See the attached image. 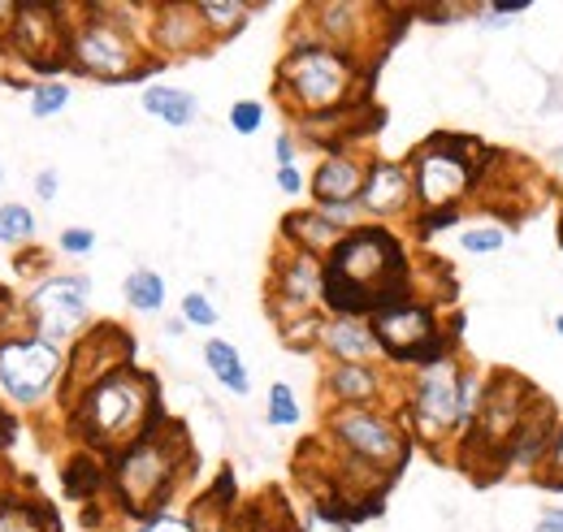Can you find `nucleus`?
<instances>
[{
  "label": "nucleus",
  "mask_w": 563,
  "mask_h": 532,
  "mask_svg": "<svg viewBox=\"0 0 563 532\" xmlns=\"http://www.w3.org/2000/svg\"><path fill=\"white\" fill-rule=\"evenodd\" d=\"M417 299L408 243L390 225H360L325 256V317H360Z\"/></svg>",
  "instance_id": "f257e3e1"
},
{
  "label": "nucleus",
  "mask_w": 563,
  "mask_h": 532,
  "mask_svg": "<svg viewBox=\"0 0 563 532\" xmlns=\"http://www.w3.org/2000/svg\"><path fill=\"white\" fill-rule=\"evenodd\" d=\"M152 4H78L70 9L66 66L100 82H135L161 69L147 48Z\"/></svg>",
  "instance_id": "f03ea898"
},
{
  "label": "nucleus",
  "mask_w": 563,
  "mask_h": 532,
  "mask_svg": "<svg viewBox=\"0 0 563 532\" xmlns=\"http://www.w3.org/2000/svg\"><path fill=\"white\" fill-rule=\"evenodd\" d=\"M364 87H368L364 62L312 40H295L274 69V96L290 118H299V126L352 118L364 104Z\"/></svg>",
  "instance_id": "7ed1b4c3"
},
{
  "label": "nucleus",
  "mask_w": 563,
  "mask_h": 532,
  "mask_svg": "<svg viewBox=\"0 0 563 532\" xmlns=\"http://www.w3.org/2000/svg\"><path fill=\"white\" fill-rule=\"evenodd\" d=\"M156 420H165L161 390L135 364L109 373L104 381H96L91 390H82L78 399L66 402L70 433L87 451H100L109 459H118L126 446H135Z\"/></svg>",
  "instance_id": "20e7f679"
},
{
  "label": "nucleus",
  "mask_w": 563,
  "mask_h": 532,
  "mask_svg": "<svg viewBox=\"0 0 563 532\" xmlns=\"http://www.w3.org/2000/svg\"><path fill=\"white\" fill-rule=\"evenodd\" d=\"M490 147H482L473 134H429L421 147L408 156L412 182H417V230H442L455 225L464 200L486 178Z\"/></svg>",
  "instance_id": "39448f33"
},
{
  "label": "nucleus",
  "mask_w": 563,
  "mask_h": 532,
  "mask_svg": "<svg viewBox=\"0 0 563 532\" xmlns=\"http://www.w3.org/2000/svg\"><path fill=\"white\" fill-rule=\"evenodd\" d=\"M191 464V446L183 424L174 420H156L135 446H126L113 467H109V489L118 498V507L135 520L161 516L165 498L174 494V485L183 480V467Z\"/></svg>",
  "instance_id": "423d86ee"
},
{
  "label": "nucleus",
  "mask_w": 563,
  "mask_h": 532,
  "mask_svg": "<svg viewBox=\"0 0 563 532\" xmlns=\"http://www.w3.org/2000/svg\"><path fill=\"white\" fill-rule=\"evenodd\" d=\"M538 395H542V390H538L533 381H525L520 373H511V368L490 373L482 411H477L473 429L460 437L451 464H460L464 472H473V476H482V480L507 472V446H511L516 429L525 424L529 407L538 402Z\"/></svg>",
  "instance_id": "0eeeda50"
},
{
  "label": "nucleus",
  "mask_w": 563,
  "mask_h": 532,
  "mask_svg": "<svg viewBox=\"0 0 563 532\" xmlns=\"http://www.w3.org/2000/svg\"><path fill=\"white\" fill-rule=\"evenodd\" d=\"M460 381H464V359L460 351H451L424 368H412L399 386V420L408 437L442 459H451L460 442Z\"/></svg>",
  "instance_id": "6e6552de"
},
{
  "label": "nucleus",
  "mask_w": 563,
  "mask_h": 532,
  "mask_svg": "<svg viewBox=\"0 0 563 532\" xmlns=\"http://www.w3.org/2000/svg\"><path fill=\"white\" fill-rule=\"evenodd\" d=\"M368 325H373V333L382 337V346H386V359H390V364L424 368V364H433V359H442V355L460 351V346H455L460 317L442 321L438 299H424V295L404 299V303H390V308H382V312H373V317H368Z\"/></svg>",
  "instance_id": "1a4fd4ad"
},
{
  "label": "nucleus",
  "mask_w": 563,
  "mask_h": 532,
  "mask_svg": "<svg viewBox=\"0 0 563 532\" xmlns=\"http://www.w3.org/2000/svg\"><path fill=\"white\" fill-rule=\"evenodd\" d=\"M321 429L334 451L377 467L386 476H395L412 455V437L399 411H386V407H325Z\"/></svg>",
  "instance_id": "9d476101"
},
{
  "label": "nucleus",
  "mask_w": 563,
  "mask_h": 532,
  "mask_svg": "<svg viewBox=\"0 0 563 532\" xmlns=\"http://www.w3.org/2000/svg\"><path fill=\"white\" fill-rule=\"evenodd\" d=\"M66 386V351L13 333L0 342V395L18 407H40L53 390Z\"/></svg>",
  "instance_id": "9b49d317"
},
{
  "label": "nucleus",
  "mask_w": 563,
  "mask_h": 532,
  "mask_svg": "<svg viewBox=\"0 0 563 532\" xmlns=\"http://www.w3.org/2000/svg\"><path fill=\"white\" fill-rule=\"evenodd\" d=\"M87 303H91V281L87 277L53 273L26 299V330H31V337L66 351L78 342V333L87 330V317H91Z\"/></svg>",
  "instance_id": "f8f14e48"
},
{
  "label": "nucleus",
  "mask_w": 563,
  "mask_h": 532,
  "mask_svg": "<svg viewBox=\"0 0 563 532\" xmlns=\"http://www.w3.org/2000/svg\"><path fill=\"white\" fill-rule=\"evenodd\" d=\"M265 308H269L278 330L299 321V317H321L325 312V261L282 243L274 265H269Z\"/></svg>",
  "instance_id": "ddd939ff"
},
{
  "label": "nucleus",
  "mask_w": 563,
  "mask_h": 532,
  "mask_svg": "<svg viewBox=\"0 0 563 532\" xmlns=\"http://www.w3.org/2000/svg\"><path fill=\"white\" fill-rule=\"evenodd\" d=\"M382 9H368V4H352V0H325V4H308L303 9V26L290 31V44L295 40H312V44H325V48H339L355 62L368 66V48H373V18Z\"/></svg>",
  "instance_id": "4468645a"
},
{
  "label": "nucleus",
  "mask_w": 563,
  "mask_h": 532,
  "mask_svg": "<svg viewBox=\"0 0 563 532\" xmlns=\"http://www.w3.org/2000/svg\"><path fill=\"white\" fill-rule=\"evenodd\" d=\"M66 40H70V4H18L9 48L35 69L66 66Z\"/></svg>",
  "instance_id": "2eb2a0df"
},
{
  "label": "nucleus",
  "mask_w": 563,
  "mask_h": 532,
  "mask_svg": "<svg viewBox=\"0 0 563 532\" xmlns=\"http://www.w3.org/2000/svg\"><path fill=\"white\" fill-rule=\"evenodd\" d=\"M131 351H135V342H131V333L122 330V325H96V330H87L74 342L70 359H66L62 402L78 399L82 390H91V386L104 381L109 373L126 368V364H131Z\"/></svg>",
  "instance_id": "dca6fc26"
},
{
  "label": "nucleus",
  "mask_w": 563,
  "mask_h": 532,
  "mask_svg": "<svg viewBox=\"0 0 563 532\" xmlns=\"http://www.w3.org/2000/svg\"><path fill=\"white\" fill-rule=\"evenodd\" d=\"M147 48L152 57L165 66V62H178V57H200L212 53V35L200 22V9L196 4H183V0H169V4H152V22H147Z\"/></svg>",
  "instance_id": "f3484780"
},
{
  "label": "nucleus",
  "mask_w": 563,
  "mask_h": 532,
  "mask_svg": "<svg viewBox=\"0 0 563 532\" xmlns=\"http://www.w3.org/2000/svg\"><path fill=\"white\" fill-rule=\"evenodd\" d=\"M360 208L373 225L417 221V182L408 160H368V182L360 191Z\"/></svg>",
  "instance_id": "a211bd4d"
},
{
  "label": "nucleus",
  "mask_w": 563,
  "mask_h": 532,
  "mask_svg": "<svg viewBox=\"0 0 563 532\" xmlns=\"http://www.w3.org/2000/svg\"><path fill=\"white\" fill-rule=\"evenodd\" d=\"M404 386V381H399ZM399 386L390 381L386 368H368V364H330L321 377V399L330 407H386L399 395Z\"/></svg>",
  "instance_id": "6ab92c4d"
},
{
  "label": "nucleus",
  "mask_w": 563,
  "mask_h": 532,
  "mask_svg": "<svg viewBox=\"0 0 563 532\" xmlns=\"http://www.w3.org/2000/svg\"><path fill=\"white\" fill-rule=\"evenodd\" d=\"M364 182H368V160L352 147H330L312 169L308 191L312 203H360Z\"/></svg>",
  "instance_id": "aec40b11"
},
{
  "label": "nucleus",
  "mask_w": 563,
  "mask_h": 532,
  "mask_svg": "<svg viewBox=\"0 0 563 532\" xmlns=\"http://www.w3.org/2000/svg\"><path fill=\"white\" fill-rule=\"evenodd\" d=\"M321 355L330 364H368V368H386L390 364L382 337L360 317H325V325H321Z\"/></svg>",
  "instance_id": "412c9836"
},
{
  "label": "nucleus",
  "mask_w": 563,
  "mask_h": 532,
  "mask_svg": "<svg viewBox=\"0 0 563 532\" xmlns=\"http://www.w3.org/2000/svg\"><path fill=\"white\" fill-rule=\"evenodd\" d=\"M560 411H555V402L547 399V395H538V402L529 407V415H525V424L516 429V437H511V446H507V472H538L542 459L551 455V442H555V433H560Z\"/></svg>",
  "instance_id": "4be33fe9"
},
{
  "label": "nucleus",
  "mask_w": 563,
  "mask_h": 532,
  "mask_svg": "<svg viewBox=\"0 0 563 532\" xmlns=\"http://www.w3.org/2000/svg\"><path fill=\"white\" fill-rule=\"evenodd\" d=\"M282 243L295 247V252H308V256L325 261L343 243V230L325 212H317V208H295V212L282 217Z\"/></svg>",
  "instance_id": "5701e85b"
},
{
  "label": "nucleus",
  "mask_w": 563,
  "mask_h": 532,
  "mask_svg": "<svg viewBox=\"0 0 563 532\" xmlns=\"http://www.w3.org/2000/svg\"><path fill=\"white\" fill-rule=\"evenodd\" d=\"M140 104H143V113L161 118V122L174 126V131H183V126H191V122L200 118L196 96L183 91V87H169V82H152V87H143Z\"/></svg>",
  "instance_id": "b1692460"
},
{
  "label": "nucleus",
  "mask_w": 563,
  "mask_h": 532,
  "mask_svg": "<svg viewBox=\"0 0 563 532\" xmlns=\"http://www.w3.org/2000/svg\"><path fill=\"white\" fill-rule=\"evenodd\" d=\"M196 9H200V22L212 35V44L234 40L256 13V4H247V0H196Z\"/></svg>",
  "instance_id": "393cba45"
},
{
  "label": "nucleus",
  "mask_w": 563,
  "mask_h": 532,
  "mask_svg": "<svg viewBox=\"0 0 563 532\" xmlns=\"http://www.w3.org/2000/svg\"><path fill=\"white\" fill-rule=\"evenodd\" d=\"M0 532H57V520L44 502L0 494Z\"/></svg>",
  "instance_id": "a878e982"
},
{
  "label": "nucleus",
  "mask_w": 563,
  "mask_h": 532,
  "mask_svg": "<svg viewBox=\"0 0 563 532\" xmlns=\"http://www.w3.org/2000/svg\"><path fill=\"white\" fill-rule=\"evenodd\" d=\"M205 364H209V373L230 390V395H247L252 390V377H247V368H243V359H239V351L225 342V337H209L205 342Z\"/></svg>",
  "instance_id": "bb28decb"
},
{
  "label": "nucleus",
  "mask_w": 563,
  "mask_h": 532,
  "mask_svg": "<svg viewBox=\"0 0 563 532\" xmlns=\"http://www.w3.org/2000/svg\"><path fill=\"white\" fill-rule=\"evenodd\" d=\"M122 295L135 312H161L165 308V277L156 268H131L122 281Z\"/></svg>",
  "instance_id": "cd10ccee"
},
{
  "label": "nucleus",
  "mask_w": 563,
  "mask_h": 532,
  "mask_svg": "<svg viewBox=\"0 0 563 532\" xmlns=\"http://www.w3.org/2000/svg\"><path fill=\"white\" fill-rule=\"evenodd\" d=\"M35 239V212L26 203H0V243L26 247Z\"/></svg>",
  "instance_id": "c85d7f7f"
},
{
  "label": "nucleus",
  "mask_w": 563,
  "mask_h": 532,
  "mask_svg": "<svg viewBox=\"0 0 563 532\" xmlns=\"http://www.w3.org/2000/svg\"><path fill=\"white\" fill-rule=\"evenodd\" d=\"M295 532H352V520L325 502H303V511H295Z\"/></svg>",
  "instance_id": "c756f323"
},
{
  "label": "nucleus",
  "mask_w": 563,
  "mask_h": 532,
  "mask_svg": "<svg viewBox=\"0 0 563 532\" xmlns=\"http://www.w3.org/2000/svg\"><path fill=\"white\" fill-rule=\"evenodd\" d=\"M66 104H70V87H66L62 78H44V82L31 87V113H35L40 122L66 113Z\"/></svg>",
  "instance_id": "7c9ffc66"
},
{
  "label": "nucleus",
  "mask_w": 563,
  "mask_h": 532,
  "mask_svg": "<svg viewBox=\"0 0 563 532\" xmlns=\"http://www.w3.org/2000/svg\"><path fill=\"white\" fill-rule=\"evenodd\" d=\"M299 399H295V390L286 386V381H274L269 386V407H265V420L274 424V429H295L299 424Z\"/></svg>",
  "instance_id": "2f4dec72"
},
{
  "label": "nucleus",
  "mask_w": 563,
  "mask_h": 532,
  "mask_svg": "<svg viewBox=\"0 0 563 532\" xmlns=\"http://www.w3.org/2000/svg\"><path fill=\"white\" fill-rule=\"evenodd\" d=\"M321 325H325V312L321 317H299V321L282 325V346L286 351H321Z\"/></svg>",
  "instance_id": "473e14b6"
},
{
  "label": "nucleus",
  "mask_w": 563,
  "mask_h": 532,
  "mask_svg": "<svg viewBox=\"0 0 563 532\" xmlns=\"http://www.w3.org/2000/svg\"><path fill=\"white\" fill-rule=\"evenodd\" d=\"M460 247L468 256H490V252H503L507 247V225H468L460 234Z\"/></svg>",
  "instance_id": "72a5a7b5"
},
{
  "label": "nucleus",
  "mask_w": 563,
  "mask_h": 532,
  "mask_svg": "<svg viewBox=\"0 0 563 532\" xmlns=\"http://www.w3.org/2000/svg\"><path fill=\"white\" fill-rule=\"evenodd\" d=\"M265 122V104L261 100H239L230 104V131L234 134H256Z\"/></svg>",
  "instance_id": "f704fd0d"
},
{
  "label": "nucleus",
  "mask_w": 563,
  "mask_h": 532,
  "mask_svg": "<svg viewBox=\"0 0 563 532\" xmlns=\"http://www.w3.org/2000/svg\"><path fill=\"white\" fill-rule=\"evenodd\" d=\"M183 321L196 325V330H212L217 325V308L209 303V295H200V290L183 295Z\"/></svg>",
  "instance_id": "c9c22d12"
},
{
  "label": "nucleus",
  "mask_w": 563,
  "mask_h": 532,
  "mask_svg": "<svg viewBox=\"0 0 563 532\" xmlns=\"http://www.w3.org/2000/svg\"><path fill=\"white\" fill-rule=\"evenodd\" d=\"M533 480L547 485V489H563V424H560V433H555V442H551V455L533 472Z\"/></svg>",
  "instance_id": "e433bc0d"
},
{
  "label": "nucleus",
  "mask_w": 563,
  "mask_h": 532,
  "mask_svg": "<svg viewBox=\"0 0 563 532\" xmlns=\"http://www.w3.org/2000/svg\"><path fill=\"white\" fill-rule=\"evenodd\" d=\"M57 247H62L66 256H91V252H96V234H91L87 225H70V230H62Z\"/></svg>",
  "instance_id": "4c0bfd02"
},
{
  "label": "nucleus",
  "mask_w": 563,
  "mask_h": 532,
  "mask_svg": "<svg viewBox=\"0 0 563 532\" xmlns=\"http://www.w3.org/2000/svg\"><path fill=\"white\" fill-rule=\"evenodd\" d=\"M473 13H477L482 22H511V18L529 13V4H525V0H498V4H477Z\"/></svg>",
  "instance_id": "58836bf2"
},
{
  "label": "nucleus",
  "mask_w": 563,
  "mask_h": 532,
  "mask_svg": "<svg viewBox=\"0 0 563 532\" xmlns=\"http://www.w3.org/2000/svg\"><path fill=\"white\" fill-rule=\"evenodd\" d=\"M135 532H196V529H191V520L161 511V516H152V520H140V529Z\"/></svg>",
  "instance_id": "ea45409f"
},
{
  "label": "nucleus",
  "mask_w": 563,
  "mask_h": 532,
  "mask_svg": "<svg viewBox=\"0 0 563 532\" xmlns=\"http://www.w3.org/2000/svg\"><path fill=\"white\" fill-rule=\"evenodd\" d=\"M278 191H282V196H290V200L308 191V182H303L299 165H282V169H278Z\"/></svg>",
  "instance_id": "a19ab883"
},
{
  "label": "nucleus",
  "mask_w": 563,
  "mask_h": 532,
  "mask_svg": "<svg viewBox=\"0 0 563 532\" xmlns=\"http://www.w3.org/2000/svg\"><path fill=\"white\" fill-rule=\"evenodd\" d=\"M57 187H62V178H57L53 169L35 174V196H40V200H57Z\"/></svg>",
  "instance_id": "79ce46f5"
},
{
  "label": "nucleus",
  "mask_w": 563,
  "mask_h": 532,
  "mask_svg": "<svg viewBox=\"0 0 563 532\" xmlns=\"http://www.w3.org/2000/svg\"><path fill=\"white\" fill-rule=\"evenodd\" d=\"M274 156H278V169L282 165H295V134L282 131L278 138H274Z\"/></svg>",
  "instance_id": "37998d69"
},
{
  "label": "nucleus",
  "mask_w": 563,
  "mask_h": 532,
  "mask_svg": "<svg viewBox=\"0 0 563 532\" xmlns=\"http://www.w3.org/2000/svg\"><path fill=\"white\" fill-rule=\"evenodd\" d=\"M13 18H18V4H13V0H0V44H9Z\"/></svg>",
  "instance_id": "c03bdc74"
},
{
  "label": "nucleus",
  "mask_w": 563,
  "mask_h": 532,
  "mask_svg": "<svg viewBox=\"0 0 563 532\" xmlns=\"http://www.w3.org/2000/svg\"><path fill=\"white\" fill-rule=\"evenodd\" d=\"M533 532H563V507H555V511H542V520L533 524Z\"/></svg>",
  "instance_id": "a18cd8bd"
},
{
  "label": "nucleus",
  "mask_w": 563,
  "mask_h": 532,
  "mask_svg": "<svg viewBox=\"0 0 563 532\" xmlns=\"http://www.w3.org/2000/svg\"><path fill=\"white\" fill-rule=\"evenodd\" d=\"M555 333H560V337H563V312H560V317H555Z\"/></svg>",
  "instance_id": "49530a36"
},
{
  "label": "nucleus",
  "mask_w": 563,
  "mask_h": 532,
  "mask_svg": "<svg viewBox=\"0 0 563 532\" xmlns=\"http://www.w3.org/2000/svg\"><path fill=\"white\" fill-rule=\"evenodd\" d=\"M560 247H563V208H560Z\"/></svg>",
  "instance_id": "de8ad7c7"
},
{
  "label": "nucleus",
  "mask_w": 563,
  "mask_h": 532,
  "mask_svg": "<svg viewBox=\"0 0 563 532\" xmlns=\"http://www.w3.org/2000/svg\"><path fill=\"white\" fill-rule=\"evenodd\" d=\"M0 182H4V165H0Z\"/></svg>",
  "instance_id": "09e8293b"
}]
</instances>
